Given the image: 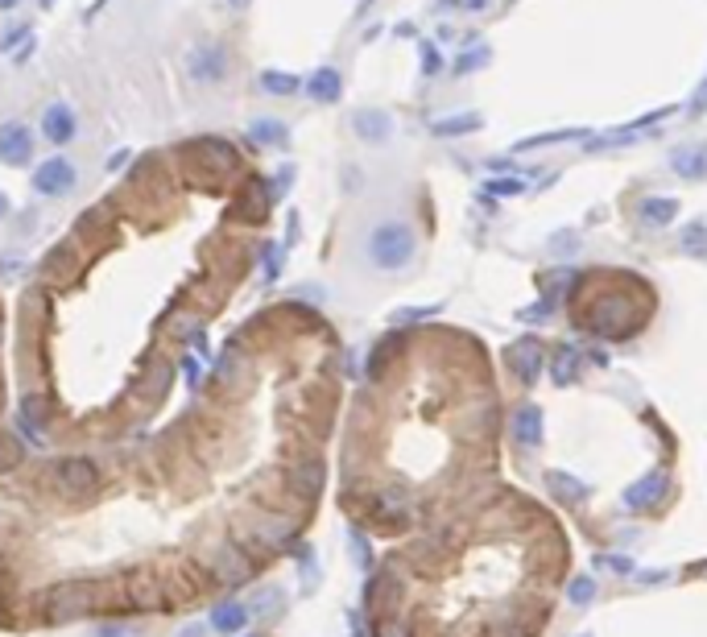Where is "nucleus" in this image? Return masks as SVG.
I'll return each mask as SVG.
<instances>
[{
	"label": "nucleus",
	"instance_id": "1",
	"mask_svg": "<svg viewBox=\"0 0 707 637\" xmlns=\"http://www.w3.org/2000/svg\"><path fill=\"white\" fill-rule=\"evenodd\" d=\"M100 592L91 584H54L46 596H42V617L46 621H83L91 612H100Z\"/></svg>",
	"mask_w": 707,
	"mask_h": 637
},
{
	"label": "nucleus",
	"instance_id": "2",
	"mask_svg": "<svg viewBox=\"0 0 707 637\" xmlns=\"http://www.w3.org/2000/svg\"><path fill=\"white\" fill-rule=\"evenodd\" d=\"M368 257L377 269H402L410 265L414 257V236L405 224H380L373 236H368Z\"/></svg>",
	"mask_w": 707,
	"mask_h": 637
},
{
	"label": "nucleus",
	"instance_id": "3",
	"mask_svg": "<svg viewBox=\"0 0 707 637\" xmlns=\"http://www.w3.org/2000/svg\"><path fill=\"white\" fill-rule=\"evenodd\" d=\"M199 563H203V572L211 575L215 584H244L249 575H253V559L244 555L232 538L227 542H215V547H207L199 555Z\"/></svg>",
	"mask_w": 707,
	"mask_h": 637
},
{
	"label": "nucleus",
	"instance_id": "4",
	"mask_svg": "<svg viewBox=\"0 0 707 637\" xmlns=\"http://www.w3.org/2000/svg\"><path fill=\"white\" fill-rule=\"evenodd\" d=\"M54 485L63 488L66 501H83L100 485V468H96V459H88V456H66L54 464Z\"/></svg>",
	"mask_w": 707,
	"mask_h": 637
},
{
	"label": "nucleus",
	"instance_id": "5",
	"mask_svg": "<svg viewBox=\"0 0 707 637\" xmlns=\"http://www.w3.org/2000/svg\"><path fill=\"white\" fill-rule=\"evenodd\" d=\"M34 191L42 195V199H63V195H71L79 187V170L75 162H66V157H46L38 170H34Z\"/></svg>",
	"mask_w": 707,
	"mask_h": 637
},
{
	"label": "nucleus",
	"instance_id": "6",
	"mask_svg": "<svg viewBox=\"0 0 707 637\" xmlns=\"http://www.w3.org/2000/svg\"><path fill=\"white\" fill-rule=\"evenodd\" d=\"M0 162L13 170L34 162V133H29V125H21V120H4L0 125Z\"/></svg>",
	"mask_w": 707,
	"mask_h": 637
},
{
	"label": "nucleus",
	"instance_id": "7",
	"mask_svg": "<svg viewBox=\"0 0 707 637\" xmlns=\"http://www.w3.org/2000/svg\"><path fill=\"white\" fill-rule=\"evenodd\" d=\"M670 488H674V485H670V472L654 468L649 476H642L637 485L625 488V505H629V510L649 513V510H657V505L670 497Z\"/></svg>",
	"mask_w": 707,
	"mask_h": 637
},
{
	"label": "nucleus",
	"instance_id": "8",
	"mask_svg": "<svg viewBox=\"0 0 707 637\" xmlns=\"http://www.w3.org/2000/svg\"><path fill=\"white\" fill-rule=\"evenodd\" d=\"M165 381H170V365H162V360H145V377H141L137 389H133V410L153 414V410L162 406Z\"/></svg>",
	"mask_w": 707,
	"mask_h": 637
},
{
	"label": "nucleus",
	"instance_id": "9",
	"mask_svg": "<svg viewBox=\"0 0 707 637\" xmlns=\"http://www.w3.org/2000/svg\"><path fill=\"white\" fill-rule=\"evenodd\" d=\"M79 133V120H75V108L63 100L46 104V112H42V137L50 141V145H71Z\"/></svg>",
	"mask_w": 707,
	"mask_h": 637
},
{
	"label": "nucleus",
	"instance_id": "10",
	"mask_svg": "<svg viewBox=\"0 0 707 637\" xmlns=\"http://www.w3.org/2000/svg\"><path fill=\"white\" fill-rule=\"evenodd\" d=\"M249 526H253L257 542L265 550L286 547V542H294V534H298V522L286 518V513H269V518H257V522H249Z\"/></svg>",
	"mask_w": 707,
	"mask_h": 637
},
{
	"label": "nucleus",
	"instance_id": "11",
	"mask_svg": "<svg viewBox=\"0 0 707 637\" xmlns=\"http://www.w3.org/2000/svg\"><path fill=\"white\" fill-rule=\"evenodd\" d=\"M187 71L195 83H219L227 75V54L215 50V46H203V50H190Z\"/></svg>",
	"mask_w": 707,
	"mask_h": 637
},
{
	"label": "nucleus",
	"instance_id": "12",
	"mask_svg": "<svg viewBox=\"0 0 707 637\" xmlns=\"http://www.w3.org/2000/svg\"><path fill=\"white\" fill-rule=\"evenodd\" d=\"M195 162L203 170H211V174H224V170L236 166V150L219 137H199L195 141Z\"/></svg>",
	"mask_w": 707,
	"mask_h": 637
},
{
	"label": "nucleus",
	"instance_id": "13",
	"mask_svg": "<svg viewBox=\"0 0 707 637\" xmlns=\"http://www.w3.org/2000/svg\"><path fill=\"white\" fill-rule=\"evenodd\" d=\"M509 369L518 372V381L530 385L542 372V344L538 340H518V344L509 348Z\"/></svg>",
	"mask_w": 707,
	"mask_h": 637
},
{
	"label": "nucleus",
	"instance_id": "14",
	"mask_svg": "<svg viewBox=\"0 0 707 637\" xmlns=\"http://www.w3.org/2000/svg\"><path fill=\"white\" fill-rule=\"evenodd\" d=\"M323 488V464L319 459H298L290 468V493L298 501H311Z\"/></svg>",
	"mask_w": 707,
	"mask_h": 637
},
{
	"label": "nucleus",
	"instance_id": "15",
	"mask_svg": "<svg viewBox=\"0 0 707 637\" xmlns=\"http://www.w3.org/2000/svg\"><path fill=\"white\" fill-rule=\"evenodd\" d=\"M509 431H513V439H518L521 447H538V443H542V410H538V406L513 410Z\"/></svg>",
	"mask_w": 707,
	"mask_h": 637
},
{
	"label": "nucleus",
	"instance_id": "16",
	"mask_svg": "<svg viewBox=\"0 0 707 637\" xmlns=\"http://www.w3.org/2000/svg\"><path fill=\"white\" fill-rule=\"evenodd\" d=\"M546 485H550V493L563 505H583V501L592 497V488L583 485V480H575V476H567V472H546Z\"/></svg>",
	"mask_w": 707,
	"mask_h": 637
},
{
	"label": "nucleus",
	"instance_id": "17",
	"mask_svg": "<svg viewBox=\"0 0 707 637\" xmlns=\"http://www.w3.org/2000/svg\"><path fill=\"white\" fill-rule=\"evenodd\" d=\"M249 604H241V600H227V604H215L211 612V629H219V633H241L244 625H249Z\"/></svg>",
	"mask_w": 707,
	"mask_h": 637
},
{
	"label": "nucleus",
	"instance_id": "18",
	"mask_svg": "<svg viewBox=\"0 0 707 637\" xmlns=\"http://www.w3.org/2000/svg\"><path fill=\"white\" fill-rule=\"evenodd\" d=\"M397 596H402V584H393L389 572H380L373 584H368V609L377 612V617H385V612L397 604Z\"/></svg>",
	"mask_w": 707,
	"mask_h": 637
},
{
	"label": "nucleus",
	"instance_id": "19",
	"mask_svg": "<svg viewBox=\"0 0 707 637\" xmlns=\"http://www.w3.org/2000/svg\"><path fill=\"white\" fill-rule=\"evenodd\" d=\"M21 422H26V431H34V434L50 431V402L42 394H26V402H21Z\"/></svg>",
	"mask_w": 707,
	"mask_h": 637
},
{
	"label": "nucleus",
	"instance_id": "20",
	"mask_svg": "<svg viewBox=\"0 0 707 637\" xmlns=\"http://www.w3.org/2000/svg\"><path fill=\"white\" fill-rule=\"evenodd\" d=\"M281 609H286V592H281V587H273V584L257 587L253 600H249V612H253V617H265V621H273Z\"/></svg>",
	"mask_w": 707,
	"mask_h": 637
},
{
	"label": "nucleus",
	"instance_id": "21",
	"mask_svg": "<svg viewBox=\"0 0 707 637\" xmlns=\"http://www.w3.org/2000/svg\"><path fill=\"white\" fill-rule=\"evenodd\" d=\"M66 278H75V253L58 244V249L46 257V265H42V281H66Z\"/></svg>",
	"mask_w": 707,
	"mask_h": 637
},
{
	"label": "nucleus",
	"instance_id": "22",
	"mask_svg": "<svg viewBox=\"0 0 707 637\" xmlns=\"http://www.w3.org/2000/svg\"><path fill=\"white\" fill-rule=\"evenodd\" d=\"M244 369H249V365H244V357L241 352H236V348H224V357H219V381L224 385H236V381H244Z\"/></svg>",
	"mask_w": 707,
	"mask_h": 637
},
{
	"label": "nucleus",
	"instance_id": "23",
	"mask_svg": "<svg viewBox=\"0 0 707 637\" xmlns=\"http://www.w3.org/2000/svg\"><path fill=\"white\" fill-rule=\"evenodd\" d=\"M306 88H311L315 100H335V96H340V75H335V71H315Z\"/></svg>",
	"mask_w": 707,
	"mask_h": 637
},
{
	"label": "nucleus",
	"instance_id": "24",
	"mask_svg": "<svg viewBox=\"0 0 707 637\" xmlns=\"http://www.w3.org/2000/svg\"><path fill=\"white\" fill-rule=\"evenodd\" d=\"M674 170L687 174V179H699V174H707V153H699V150L674 153Z\"/></svg>",
	"mask_w": 707,
	"mask_h": 637
},
{
	"label": "nucleus",
	"instance_id": "25",
	"mask_svg": "<svg viewBox=\"0 0 707 637\" xmlns=\"http://www.w3.org/2000/svg\"><path fill=\"white\" fill-rule=\"evenodd\" d=\"M575 377H580V357H575L571 348H558V352H555V381L571 385Z\"/></svg>",
	"mask_w": 707,
	"mask_h": 637
},
{
	"label": "nucleus",
	"instance_id": "26",
	"mask_svg": "<svg viewBox=\"0 0 707 637\" xmlns=\"http://www.w3.org/2000/svg\"><path fill=\"white\" fill-rule=\"evenodd\" d=\"M249 133H253L257 145H281V141H286V128H281L278 120H269V116L253 120V128H249Z\"/></svg>",
	"mask_w": 707,
	"mask_h": 637
},
{
	"label": "nucleus",
	"instance_id": "27",
	"mask_svg": "<svg viewBox=\"0 0 707 637\" xmlns=\"http://www.w3.org/2000/svg\"><path fill=\"white\" fill-rule=\"evenodd\" d=\"M674 211H679L674 199H645L642 203V219H649V224H670Z\"/></svg>",
	"mask_w": 707,
	"mask_h": 637
},
{
	"label": "nucleus",
	"instance_id": "28",
	"mask_svg": "<svg viewBox=\"0 0 707 637\" xmlns=\"http://www.w3.org/2000/svg\"><path fill=\"white\" fill-rule=\"evenodd\" d=\"M567 596H571V604H580V609H583V604H592V600H596V579H592V575H575V579L567 584Z\"/></svg>",
	"mask_w": 707,
	"mask_h": 637
},
{
	"label": "nucleus",
	"instance_id": "29",
	"mask_svg": "<svg viewBox=\"0 0 707 637\" xmlns=\"http://www.w3.org/2000/svg\"><path fill=\"white\" fill-rule=\"evenodd\" d=\"M679 244L687 253H707V224H687L679 232Z\"/></svg>",
	"mask_w": 707,
	"mask_h": 637
},
{
	"label": "nucleus",
	"instance_id": "30",
	"mask_svg": "<svg viewBox=\"0 0 707 637\" xmlns=\"http://www.w3.org/2000/svg\"><path fill=\"white\" fill-rule=\"evenodd\" d=\"M261 88H265L269 96H290V91H298V79L278 75V71H265V75H261Z\"/></svg>",
	"mask_w": 707,
	"mask_h": 637
},
{
	"label": "nucleus",
	"instance_id": "31",
	"mask_svg": "<svg viewBox=\"0 0 707 637\" xmlns=\"http://www.w3.org/2000/svg\"><path fill=\"white\" fill-rule=\"evenodd\" d=\"M596 567H600V572H612V575H629L633 559H625V555H596Z\"/></svg>",
	"mask_w": 707,
	"mask_h": 637
},
{
	"label": "nucleus",
	"instance_id": "32",
	"mask_svg": "<svg viewBox=\"0 0 707 637\" xmlns=\"http://www.w3.org/2000/svg\"><path fill=\"white\" fill-rule=\"evenodd\" d=\"M278 269H281V249H278V244H265V273L273 278Z\"/></svg>",
	"mask_w": 707,
	"mask_h": 637
},
{
	"label": "nucleus",
	"instance_id": "33",
	"mask_svg": "<svg viewBox=\"0 0 707 637\" xmlns=\"http://www.w3.org/2000/svg\"><path fill=\"white\" fill-rule=\"evenodd\" d=\"M96 637H137L133 629H125V625H100L96 629Z\"/></svg>",
	"mask_w": 707,
	"mask_h": 637
},
{
	"label": "nucleus",
	"instance_id": "34",
	"mask_svg": "<svg viewBox=\"0 0 707 637\" xmlns=\"http://www.w3.org/2000/svg\"><path fill=\"white\" fill-rule=\"evenodd\" d=\"M128 157H133V153H128V150H116V153H112V162H108V166H112V170H125V162H128Z\"/></svg>",
	"mask_w": 707,
	"mask_h": 637
},
{
	"label": "nucleus",
	"instance_id": "35",
	"mask_svg": "<svg viewBox=\"0 0 707 637\" xmlns=\"http://www.w3.org/2000/svg\"><path fill=\"white\" fill-rule=\"evenodd\" d=\"M0 269H4V273H21V261H17V257H4V261H0Z\"/></svg>",
	"mask_w": 707,
	"mask_h": 637
},
{
	"label": "nucleus",
	"instance_id": "36",
	"mask_svg": "<svg viewBox=\"0 0 707 637\" xmlns=\"http://www.w3.org/2000/svg\"><path fill=\"white\" fill-rule=\"evenodd\" d=\"M637 579H642V584H657V579H666V572H642Z\"/></svg>",
	"mask_w": 707,
	"mask_h": 637
},
{
	"label": "nucleus",
	"instance_id": "37",
	"mask_svg": "<svg viewBox=\"0 0 707 637\" xmlns=\"http://www.w3.org/2000/svg\"><path fill=\"white\" fill-rule=\"evenodd\" d=\"M9 211H13V203H9V195L0 191V219H9Z\"/></svg>",
	"mask_w": 707,
	"mask_h": 637
},
{
	"label": "nucleus",
	"instance_id": "38",
	"mask_svg": "<svg viewBox=\"0 0 707 637\" xmlns=\"http://www.w3.org/2000/svg\"><path fill=\"white\" fill-rule=\"evenodd\" d=\"M178 637H203V629H199V625H187V629H182Z\"/></svg>",
	"mask_w": 707,
	"mask_h": 637
},
{
	"label": "nucleus",
	"instance_id": "39",
	"mask_svg": "<svg viewBox=\"0 0 707 637\" xmlns=\"http://www.w3.org/2000/svg\"><path fill=\"white\" fill-rule=\"evenodd\" d=\"M17 4H21V0H0V13H13Z\"/></svg>",
	"mask_w": 707,
	"mask_h": 637
},
{
	"label": "nucleus",
	"instance_id": "40",
	"mask_svg": "<svg viewBox=\"0 0 707 637\" xmlns=\"http://www.w3.org/2000/svg\"><path fill=\"white\" fill-rule=\"evenodd\" d=\"M227 4H232V9H249V0H227Z\"/></svg>",
	"mask_w": 707,
	"mask_h": 637
},
{
	"label": "nucleus",
	"instance_id": "41",
	"mask_svg": "<svg viewBox=\"0 0 707 637\" xmlns=\"http://www.w3.org/2000/svg\"><path fill=\"white\" fill-rule=\"evenodd\" d=\"M42 4H54V0H42Z\"/></svg>",
	"mask_w": 707,
	"mask_h": 637
},
{
	"label": "nucleus",
	"instance_id": "42",
	"mask_svg": "<svg viewBox=\"0 0 707 637\" xmlns=\"http://www.w3.org/2000/svg\"><path fill=\"white\" fill-rule=\"evenodd\" d=\"M703 575H707V563H703Z\"/></svg>",
	"mask_w": 707,
	"mask_h": 637
}]
</instances>
